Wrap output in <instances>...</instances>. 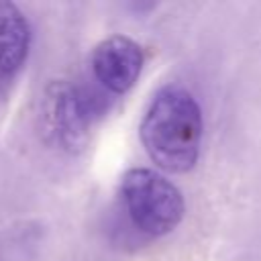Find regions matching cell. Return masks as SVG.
Instances as JSON below:
<instances>
[{"instance_id": "cell-5", "label": "cell", "mask_w": 261, "mask_h": 261, "mask_svg": "<svg viewBox=\"0 0 261 261\" xmlns=\"http://www.w3.org/2000/svg\"><path fill=\"white\" fill-rule=\"evenodd\" d=\"M31 24L22 10L10 2L0 0V77H14L27 63L31 51Z\"/></svg>"}, {"instance_id": "cell-4", "label": "cell", "mask_w": 261, "mask_h": 261, "mask_svg": "<svg viewBox=\"0 0 261 261\" xmlns=\"http://www.w3.org/2000/svg\"><path fill=\"white\" fill-rule=\"evenodd\" d=\"M47 106H49L47 116L59 141L67 147L77 145L86 135L92 114V106L88 104L86 96L75 86L67 82H59L49 88Z\"/></svg>"}, {"instance_id": "cell-2", "label": "cell", "mask_w": 261, "mask_h": 261, "mask_svg": "<svg viewBox=\"0 0 261 261\" xmlns=\"http://www.w3.org/2000/svg\"><path fill=\"white\" fill-rule=\"evenodd\" d=\"M118 196L133 226L147 237H163L184 218L186 204L181 192L155 169H126L120 177Z\"/></svg>"}, {"instance_id": "cell-1", "label": "cell", "mask_w": 261, "mask_h": 261, "mask_svg": "<svg viewBox=\"0 0 261 261\" xmlns=\"http://www.w3.org/2000/svg\"><path fill=\"white\" fill-rule=\"evenodd\" d=\"M202 128V110L194 94L181 84H167L153 94L139 135L161 169L186 173L198 161Z\"/></svg>"}, {"instance_id": "cell-3", "label": "cell", "mask_w": 261, "mask_h": 261, "mask_svg": "<svg viewBox=\"0 0 261 261\" xmlns=\"http://www.w3.org/2000/svg\"><path fill=\"white\" fill-rule=\"evenodd\" d=\"M143 63L145 55L141 45L126 35L102 39L90 55L94 77L112 94H126L139 80Z\"/></svg>"}]
</instances>
